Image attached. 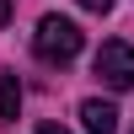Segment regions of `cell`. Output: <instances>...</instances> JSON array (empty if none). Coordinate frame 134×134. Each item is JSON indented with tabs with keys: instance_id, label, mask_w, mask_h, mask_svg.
<instances>
[{
	"instance_id": "1",
	"label": "cell",
	"mask_w": 134,
	"mask_h": 134,
	"mask_svg": "<svg viewBox=\"0 0 134 134\" xmlns=\"http://www.w3.org/2000/svg\"><path fill=\"white\" fill-rule=\"evenodd\" d=\"M81 27H75L70 16H43L38 32H32V54H38L43 64H70L75 54H81Z\"/></svg>"
},
{
	"instance_id": "2",
	"label": "cell",
	"mask_w": 134,
	"mask_h": 134,
	"mask_svg": "<svg viewBox=\"0 0 134 134\" xmlns=\"http://www.w3.org/2000/svg\"><path fill=\"white\" fill-rule=\"evenodd\" d=\"M97 75H102L113 91H134V43L107 38L102 48H97Z\"/></svg>"
},
{
	"instance_id": "3",
	"label": "cell",
	"mask_w": 134,
	"mask_h": 134,
	"mask_svg": "<svg viewBox=\"0 0 134 134\" xmlns=\"http://www.w3.org/2000/svg\"><path fill=\"white\" fill-rule=\"evenodd\" d=\"M81 129L86 134H118V107L102 97H86L81 102Z\"/></svg>"
},
{
	"instance_id": "4",
	"label": "cell",
	"mask_w": 134,
	"mask_h": 134,
	"mask_svg": "<svg viewBox=\"0 0 134 134\" xmlns=\"http://www.w3.org/2000/svg\"><path fill=\"white\" fill-rule=\"evenodd\" d=\"M21 113V86L16 75H0V118H16Z\"/></svg>"
},
{
	"instance_id": "5",
	"label": "cell",
	"mask_w": 134,
	"mask_h": 134,
	"mask_svg": "<svg viewBox=\"0 0 134 134\" xmlns=\"http://www.w3.org/2000/svg\"><path fill=\"white\" fill-rule=\"evenodd\" d=\"M86 11H97V16H107V11H113V0H81Z\"/></svg>"
},
{
	"instance_id": "6",
	"label": "cell",
	"mask_w": 134,
	"mask_h": 134,
	"mask_svg": "<svg viewBox=\"0 0 134 134\" xmlns=\"http://www.w3.org/2000/svg\"><path fill=\"white\" fill-rule=\"evenodd\" d=\"M38 134H70V129H59V124H38Z\"/></svg>"
},
{
	"instance_id": "7",
	"label": "cell",
	"mask_w": 134,
	"mask_h": 134,
	"mask_svg": "<svg viewBox=\"0 0 134 134\" xmlns=\"http://www.w3.org/2000/svg\"><path fill=\"white\" fill-rule=\"evenodd\" d=\"M5 21H11V0H0V27H5Z\"/></svg>"
}]
</instances>
